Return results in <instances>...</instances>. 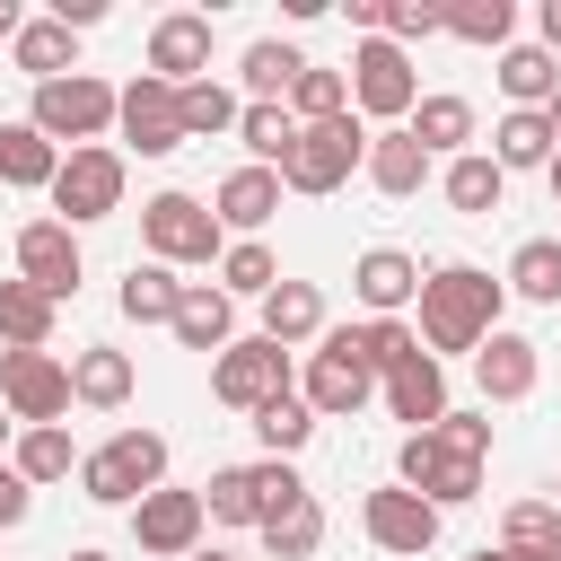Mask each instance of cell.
Instances as JSON below:
<instances>
[{
  "instance_id": "55",
  "label": "cell",
  "mask_w": 561,
  "mask_h": 561,
  "mask_svg": "<svg viewBox=\"0 0 561 561\" xmlns=\"http://www.w3.org/2000/svg\"><path fill=\"white\" fill-rule=\"evenodd\" d=\"M70 561H114V552H96V543H79V552H70Z\"/></svg>"
},
{
  "instance_id": "23",
  "label": "cell",
  "mask_w": 561,
  "mask_h": 561,
  "mask_svg": "<svg viewBox=\"0 0 561 561\" xmlns=\"http://www.w3.org/2000/svg\"><path fill=\"white\" fill-rule=\"evenodd\" d=\"M377 394H386V412H394V421L438 430V412H447V368H438L430 351H412L403 368H386V377H377Z\"/></svg>"
},
{
  "instance_id": "40",
  "label": "cell",
  "mask_w": 561,
  "mask_h": 561,
  "mask_svg": "<svg viewBox=\"0 0 561 561\" xmlns=\"http://www.w3.org/2000/svg\"><path fill=\"white\" fill-rule=\"evenodd\" d=\"M175 298H184V280H175L167 263H131V272H123V289H114V307H123L131 324H167V316H175Z\"/></svg>"
},
{
  "instance_id": "17",
  "label": "cell",
  "mask_w": 561,
  "mask_h": 561,
  "mask_svg": "<svg viewBox=\"0 0 561 561\" xmlns=\"http://www.w3.org/2000/svg\"><path fill=\"white\" fill-rule=\"evenodd\" d=\"M473 386H482V403H526V394L543 386V351L500 324V333L473 351Z\"/></svg>"
},
{
  "instance_id": "4",
  "label": "cell",
  "mask_w": 561,
  "mask_h": 561,
  "mask_svg": "<svg viewBox=\"0 0 561 561\" xmlns=\"http://www.w3.org/2000/svg\"><path fill=\"white\" fill-rule=\"evenodd\" d=\"M368 158V123L359 114H333V123H298L289 158H280V193H342Z\"/></svg>"
},
{
  "instance_id": "32",
  "label": "cell",
  "mask_w": 561,
  "mask_h": 561,
  "mask_svg": "<svg viewBox=\"0 0 561 561\" xmlns=\"http://www.w3.org/2000/svg\"><path fill=\"white\" fill-rule=\"evenodd\" d=\"M500 552H517V561H561V508H552V500H508V508H500Z\"/></svg>"
},
{
  "instance_id": "28",
  "label": "cell",
  "mask_w": 561,
  "mask_h": 561,
  "mask_svg": "<svg viewBox=\"0 0 561 561\" xmlns=\"http://www.w3.org/2000/svg\"><path fill=\"white\" fill-rule=\"evenodd\" d=\"M9 61H18L35 88H44V79H70V70H79V35H70L61 18H26L18 44H9Z\"/></svg>"
},
{
  "instance_id": "14",
  "label": "cell",
  "mask_w": 561,
  "mask_h": 561,
  "mask_svg": "<svg viewBox=\"0 0 561 561\" xmlns=\"http://www.w3.org/2000/svg\"><path fill=\"white\" fill-rule=\"evenodd\" d=\"M114 131H123V149L131 158H175L184 149V123H175V88L167 79H131V88H114Z\"/></svg>"
},
{
  "instance_id": "16",
  "label": "cell",
  "mask_w": 561,
  "mask_h": 561,
  "mask_svg": "<svg viewBox=\"0 0 561 561\" xmlns=\"http://www.w3.org/2000/svg\"><path fill=\"white\" fill-rule=\"evenodd\" d=\"M149 79H167V88L210 79V18H202V9H167V18L149 26Z\"/></svg>"
},
{
  "instance_id": "53",
  "label": "cell",
  "mask_w": 561,
  "mask_h": 561,
  "mask_svg": "<svg viewBox=\"0 0 561 561\" xmlns=\"http://www.w3.org/2000/svg\"><path fill=\"white\" fill-rule=\"evenodd\" d=\"M543 123H552V140H561V96H552V105H543Z\"/></svg>"
},
{
  "instance_id": "44",
  "label": "cell",
  "mask_w": 561,
  "mask_h": 561,
  "mask_svg": "<svg viewBox=\"0 0 561 561\" xmlns=\"http://www.w3.org/2000/svg\"><path fill=\"white\" fill-rule=\"evenodd\" d=\"M254 421V438H263V456H298L307 438H316V412L298 403V394H272L263 412H245Z\"/></svg>"
},
{
  "instance_id": "13",
  "label": "cell",
  "mask_w": 561,
  "mask_h": 561,
  "mask_svg": "<svg viewBox=\"0 0 561 561\" xmlns=\"http://www.w3.org/2000/svg\"><path fill=\"white\" fill-rule=\"evenodd\" d=\"M438 508L421 500V491H403V482H386V491H368L359 500V535L377 543V552H394V561H421L430 543H438Z\"/></svg>"
},
{
  "instance_id": "1",
  "label": "cell",
  "mask_w": 561,
  "mask_h": 561,
  "mask_svg": "<svg viewBox=\"0 0 561 561\" xmlns=\"http://www.w3.org/2000/svg\"><path fill=\"white\" fill-rule=\"evenodd\" d=\"M421 351L447 368V359H473L491 333H500V307H508V289H500V272H482V263H438V272H421Z\"/></svg>"
},
{
  "instance_id": "56",
  "label": "cell",
  "mask_w": 561,
  "mask_h": 561,
  "mask_svg": "<svg viewBox=\"0 0 561 561\" xmlns=\"http://www.w3.org/2000/svg\"><path fill=\"white\" fill-rule=\"evenodd\" d=\"M473 561H517V552H500V543H482V552H473Z\"/></svg>"
},
{
  "instance_id": "37",
  "label": "cell",
  "mask_w": 561,
  "mask_h": 561,
  "mask_svg": "<svg viewBox=\"0 0 561 561\" xmlns=\"http://www.w3.org/2000/svg\"><path fill=\"white\" fill-rule=\"evenodd\" d=\"M438 193H447L465 219H491V210H500V193H508V175H500L482 149H465V158H447V167H438Z\"/></svg>"
},
{
  "instance_id": "41",
  "label": "cell",
  "mask_w": 561,
  "mask_h": 561,
  "mask_svg": "<svg viewBox=\"0 0 561 561\" xmlns=\"http://www.w3.org/2000/svg\"><path fill=\"white\" fill-rule=\"evenodd\" d=\"M202 517L210 526H263V491H254V465H219L202 482Z\"/></svg>"
},
{
  "instance_id": "10",
  "label": "cell",
  "mask_w": 561,
  "mask_h": 561,
  "mask_svg": "<svg viewBox=\"0 0 561 561\" xmlns=\"http://www.w3.org/2000/svg\"><path fill=\"white\" fill-rule=\"evenodd\" d=\"M0 403L18 430H53L70 412V359L53 351H0Z\"/></svg>"
},
{
  "instance_id": "46",
  "label": "cell",
  "mask_w": 561,
  "mask_h": 561,
  "mask_svg": "<svg viewBox=\"0 0 561 561\" xmlns=\"http://www.w3.org/2000/svg\"><path fill=\"white\" fill-rule=\"evenodd\" d=\"M430 438H438L447 456H465V465H491V412H456V403H447Z\"/></svg>"
},
{
  "instance_id": "35",
  "label": "cell",
  "mask_w": 561,
  "mask_h": 561,
  "mask_svg": "<svg viewBox=\"0 0 561 561\" xmlns=\"http://www.w3.org/2000/svg\"><path fill=\"white\" fill-rule=\"evenodd\" d=\"M438 35L482 44V53H508V35H517V0H447V9H438Z\"/></svg>"
},
{
  "instance_id": "21",
  "label": "cell",
  "mask_w": 561,
  "mask_h": 561,
  "mask_svg": "<svg viewBox=\"0 0 561 561\" xmlns=\"http://www.w3.org/2000/svg\"><path fill=\"white\" fill-rule=\"evenodd\" d=\"M359 175H368L386 202H412V193L430 184V149H421L403 123H386V131H368V158H359Z\"/></svg>"
},
{
  "instance_id": "36",
  "label": "cell",
  "mask_w": 561,
  "mask_h": 561,
  "mask_svg": "<svg viewBox=\"0 0 561 561\" xmlns=\"http://www.w3.org/2000/svg\"><path fill=\"white\" fill-rule=\"evenodd\" d=\"M237 114H245V96H237L228 79H193V88H175V123H184V140H219V131H237Z\"/></svg>"
},
{
  "instance_id": "6",
  "label": "cell",
  "mask_w": 561,
  "mask_h": 561,
  "mask_svg": "<svg viewBox=\"0 0 561 561\" xmlns=\"http://www.w3.org/2000/svg\"><path fill=\"white\" fill-rule=\"evenodd\" d=\"M342 79H351V114H359V123H377V131H386V123H403V114L421 105V70H412V53H403V44H386V35H359Z\"/></svg>"
},
{
  "instance_id": "8",
  "label": "cell",
  "mask_w": 561,
  "mask_h": 561,
  "mask_svg": "<svg viewBox=\"0 0 561 561\" xmlns=\"http://www.w3.org/2000/svg\"><path fill=\"white\" fill-rule=\"evenodd\" d=\"M368 394H377V368L351 351V333H342V324H324V342L307 351L298 403H307L316 421H351V412H368Z\"/></svg>"
},
{
  "instance_id": "11",
  "label": "cell",
  "mask_w": 561,
  "mask_h": 561,
  "mask_svg": "<svg viewBox=\"0 0 561 561\" xmlns=\"http://www.w3.org/2000/svg\"><path fill=\"white\" fill-rule=\"evenodd\" d=\"M394 482H403V491H421L438 517H447V508H465V500H482V465L447 456L430 430H403V447H394Z\"/></svg>"
},
{
  "instance_id": "42",
  "label": "cell",
  "mask_w": 561,
  "mask_h": 561,
  "mask_svg": "<svg viewBox=\"0 0 561 561\" xmlns=\"http://www.w3.org/2000/svg\"><path fill=\"white\" fill-rule=\"evenodd\" d=\"M237 140H245V167H272V175H280L298 123H289V105H245V114H237Z\"/></svg>"
},
{
  "instance_id": "3",
  "label": "cell",
  "mask_w": 561,
  "mask_h": 561,
  "mask_svg": "<svg viewBox=\"0 0 561 561\" xmlns=\"http://www.w3.org/2000/svg\"><path fill=\"white\" fill-rule=\"evenodd\" d=\"M158 482H167V438L158 430H114L105 447H79V491L96 508H131Z\"/></svg>"
},
{
  "instance_id": "7",
  "label": "cell",
  "mask_w": 561,
  "mask_h": 561,
  "mask_svg": "<svg viewBox=\"0 0 561 561\" xmlns=\"http://www.w3.org/2000/svg\"><path fill=\"white\" fill-rule=\"evenodd\" d=\"M26 123H35L53 149H96V140L114 131V88H105L96 70L44 79V88H35V105H26Z\"/></svg>"
},
{
  "instance_id": "54",
  "label": "cell",
  "mask_w": 561,
  "mask_h": 561,
  "mask_svg": "<svg viewBox=\"0 0 561 561\" xmlns=\"http://www.w3.org/2000/svg\"><path fill=\"white\" fill-rule=\"evenodd\" d=\"M193 561H237V552H219V543H202V552H193Z\"/></svg>"
},
{
  "instance_id": "2",
  "label": "cell",
  "mask_w": 561,
  "mask_h": 561,
  "mask_svg": "<svg viewBox=\"0 0 561 561\" xmlns=\"http://www.w3.org/2000/svg\"><path fill=\"white\" fill-rule=\"evenodd\" d=\"M140 245H149V263H167V272H210L219 254H228V228L210 219V202L202 193H149L140 202Z\"/></svg>"
},
{
  "instance_id": "48",
  "label": "cell",
  "mask_w": 561,
  "mask_h": 561,
  "mask_svg": "<svg viewBox=\"0 0 561 561\" xmlns=\"http://www.w3.org/2000/svg\"><path fill=\"white\" fill-rule=\"evenodd\" d=\"M26 508H35V491L18 482V465H0V526H26Z\"/></svg>"
},
{
  "instance_id": "47",
  "label": "cell",
  "mask_w": 561,
  "mask_h": 561,
  "mask_svg": "<svg viewBox=\"0 0 561 561\" xmlns=\"http://www.w3.org/2000/svg\"><path fill=\"white\" fill-rule=\"evenodd\" d=\"M377 35H386V44H403V53H412V44H430V35H438V0H386V26H377Z\"/></svg>"
},
{
  "instance_id": "5",
  "label": "cell",
  "mask_w": 561,
  "mask_h": 561,
  "mask_svg": "<svg viewBox=\"0 0 561 561\" xmlns=\"http://www.w3.org/2000/svg\"><path fill=\"white\" fill-rule=\"evenodd\" d=\"M123 184H131V167H123V149H61V167H53V219L79 237V228H96V219H114L123 210Z\"/></svg>"
},
{
  "instance_id": "25",
  "label": "cell",
  "mask_w": 561,
  "mask_h": 561,
  "mask_svg": "<svg viewBox=\"0 0 561 561\" xmlns=\"http://www.w3.org/2000/svg\"><path fill=\"white\" fill-rule=\"evenodd\" d=\"M403 131L430 149V167H438V158H465V149H473V96H447V88H438V96H421V105L403 114Z\"/></svg>"
},
{
  "instance_id": "39",
  "label": "cell",
  "mask_w": 561,
  "mask_h": 561,
  "mask_svg": "<svg viewBox=\"0 0 561 561\" xmlns=\"http://www.w3.org/2000/svg\"><path fill=\"white\" fill-rule=\"evenodd\" d=\"M219 289H228V298H254V307H263V298L280 289V254H272L263 237H237V245L219 254Z\"/></svg>"
},
{
  "instance_id": "19",
  "label": "cell",
  "mask_w": 561,
  "mask_h": 561,
  "mask_svg": "<svg viewBox=\"0 0 561 561\" xmlns=\"http://www.w3.org/2000/svg\"><path fill=\"white\" fill-rule=\"evenodd\" d=\"M351 298H359L368 316H403V307L421 298V263H412L403 245H368V254L351 263Z\"/></svg>"
},
{
  "instance_id": "45",
  "label": "cell",
  "mask_w": 561,
  "mask_h": 561,
  "mask_svg": "<svg viewBox=\"0 0 561 561\" xmlns=\"http://www.w3.org/2000/svg\"><path fill=\"white\" fill-rule=\"evenodd\" d=\"M333 114H351V79L342 70H298V88H289V123H333Z\"/></svg>"
},
{
  "instance_id": "12",
  "label": "cell",
  "mask_w": 561,
  "mask_h": 561,
  "mask_svg": "<svg viewBox=\"0 0 561 561\" xmlns=\"http://www.w3.org/2000/svg\"><path fill=\"white\" fill-rule=\"evenodd\" d=\"M202 491H175V482H158V491H140L131 500V543L149 552V561H193L202 552Z\"/></svg>"
},
{
  "instance_id": "24",
  "label": "cell",
  "mask_w": 561,
  "mask_h": 561,
  "mask_svg": "<svg viewBox=\"0 0 561 561\" xmlns=\"http://www.w3.org/2000/svg\"><path fill=\"white\" fill-rule=\"evenodd\" d=\"M298 70H307V53H298V44H280V35H254V44L237 53V96H245V105H289Z\"/></svg>"
},
{
  "instance_id": "27",
  "label": "cell",
  "mask_w": 561,
  "mask_h": 561,
  "mask_svg": "<svg viewBox=\"0 0 561 561\" xmlns=\"http://www.w3.org/2000/svg\"><path fill=\"white\" fill-rule=\"evenodd\" d=\"M500 96H508V114H543L561 96V61L543 44H508L500 53Z\"/></svg>"
},
{
  "instance_id": "52",
  "label": "cell",
  "mask_w": 561,
  "mask_h": 561,
  "mask_svg": "<svg viewBox=\"0 0 561 561\" xmlns=\"http://www.w3.org/2000/svg\"><path fill=\"white\" fill-rule=\"evenodd\" d=\"M543 184H552V202H561V149H552V167H543Z\"/></svg>"
},
{
  "instance_id": "26",
  "label": "cell",
  "mask_w": 561,
  "mask_h": 561,
  "mask_svg": "<svg viewBox=\"0 0 561 561\" xmlns=\"http://www.w3.org/2000/svg\"><path fill=\"white\" fill-rule=\"evenodd\" d=\"M263 342H280V351H298V342H324V289L280 272V289L263 298Z\"/></svg>"
},
{
  "instance_id": "30",
  "label": "cell",
  "mask_w": 561,
  "mask_h": 561,
  "mask_svg": "<svg viewBox=\"0 0 561 561\" xmlns=\"http://www.w3.org/2000/svg\"><path fill=\"white\" fill-rule=\"evenodd\" d=\"M53 316H61V307H53L44 289H26L18 272L0 280V351H53Z\"/></svg>"
},
{
  "instance_id": "43",
  "label": "cell",
  "mask_w": 561,
  "mask_h": 561,
  "mask_svg": "<svg viewBox=\"0 0 561 561\" xmlns=\"http://www.w3.org/2000/svg\"><path fill=\"white\" fill-rule=\"evenodd\" d=\"M342 333H351V351H359L377 377H386V368H403V359L421 351V333H412L403 316H368V324H342Z\"/></svg>"
},
{
  "instance_id": "22",
  "label": "cell",
  "mask_w": 561,
  "mask_h": 561,
  "mask_svg": "<svg viewBox=\"0 0 561 561\" xmlns=\"http://www.w3.org/2000/svg\"><path fill=\"white\" fill-rule=\"evenodd\" d=\"M131 386H140L131 351H114V342L70 351V403H88V412H123V403H131Z\"/></svg>"
},
{
  "instance_id": "20",
  "label": "cell",
  "mask_w": 561,
  "mask_h": 561,
  "mask_svg": "<svg viewBox=\"0 0 561 561\" xmlns=\"http://www.w3.org/2000/svg\"><path fill=\"white\" fill-rule=\"evenodd\" d=\"M167 333L184 342V351H228L237 342V298L219 289V280H184V298H175V316H167Z\"/></svg>"
},
{
  "instance_id": "34",
  "label": "cell",
  "mask_w": 561,
  "mask_h": 561,
  "mask_svg": "<svg viewBox=\"0 0 561 561\" xmlns=\"http://www.w3.org/2000/svg\"><path fill=\"white\" fill-rule=\"evenodd\" d=\"M500 289H508V298H526V307H561V237H526V245L508 254Z\"/></svg>"
},
{
  "instance_id": "29",
  "label": "cell",
  "mask_w": 561,
  "mask_h": 561,
  "mask_svg": "<svg viewBox=\"0 0 561 561\" xmlns=\"http://www.w3.org/2000/svg\"><path fill=\"white\" fill-rule=\"evenodd\" d=\"M254 535H263V552H272V561H316V552H324V500H316V491H298V500H289V508H272Z\"/></svg>"
},
{
  "instance_id": "38",
  "label": "cell",
  "mask_w": 561,
  "mask_h": 561,
  "mask_svg": "<svg viewBox=\"0 0 561 561\" xmlns=\"http://www.w3.org/2000/svg\"><path fill=\"white\" fill-rule=\"evenodd\" d=\"M9 465H18V482H26V491H44V482H70V473H79V447H70V430L53 421V430H18Z\"/></svg>"
},
{
  "instance_id": "15",
  "label": "cell",
  "mask_w": 561,
  "mask_h": 561,
  "mask_svg": "<svg viewBox=\"0 0 561 561\" xmlns=\"http://www.w3.org/2000/svg\"><path fill=\"white\" fill-rule=\"evenodd\" d=\"M79 272H88V263H79V237H70L61 219H26V228H18V280H26V289H44V298L61 307V298H79Z\"/></svg>"
},
{
  "instance_id": "57",
  "label": "cell",
  "mask_w": 561,
  "mask_h": 561,
  "mask_svg": "<svg viewBox=\"0 0 561 561\" xmlns=\"http://www.w3.org/2000/svg\"><path fill=\"white\" fill-rule=\"evenodd\" d=\"M552 508H561V482H552Z\"/></svg>"
},
{
  "instance_id": "31",
  "label": "cell",
  "mask_w": 561,
  "mask_h": 561,
  "mask_svg": "<svg viewBox=\"0 0 561 561\" xmlns=\"http://www.w3.org/2000/svg\"><path fill=\"white\" fill-rule=\"evenodd\" d=\"M552 149H561V140H552V123H543V114H500L482 158H491L500 175H526V167H552Z\"/></svg>"
},
{
  "instance_id": "33",
  "label": "cell",
  "mask_w": 561,
  "mask_h": 561,
  "mask_svg": "<svg viewBox=\"0 0 561 561\" xmlns=\"http://www.w3.org/2000/svg\"><path fill=\"white\" fill-rule=\"evenodd\" d=\"M53 167H61V149L18 114V123H0V184H18V193H44L53 184Z\"/></svg>"
},
{
  "instance_id": "51",
  "label": "cell",
  "mask_w": 561,
  "mask_h": 561,
  "mask_svg": "<svg viewBox=\"0 0 561 561\" xmlns=\"http://www.w3.org/2000/svg\"><path fill=\"white\" fill-rule=\"evenodd\" d=\"M9 447H18V421H9V403H0V465H9Z\"/></svg>"
},
{
  "instance_id": "50",
  "label": "cell",
  "mask_w": 561,
  "mask_h": 561,
  "mask_svg": "<svg viewBox=\"0 0 561 561\" xmlns=\"http://www.w3.org/2000/svg\"><path fill=\"white\" fill-rule=\"evenodd\" d=\"M18 26H26V9H18V0H0V44H18Z\"/></svg>"
},
{
  "instance_id": "18",
  "label": "cell",
  "mask_w": 561,
  "mask_h": 561,
  "mask_svg": "<svg viewBox=\"0 0 561 561\" xmlns=\"http://www.w3.org/2000/svg\"><path fill=\"white\" fill-rule=\"evenodd\" d=\"M272 210H280V175H272V167H237V175H219V193H210V219L228 228V245H237V237H263Z\"/></svg>"
},
{
  "instance_id": "9",
  "label": "cell",
  "mask_w": 561,
  "mask_h": 561,
  "mask_svg": "<svg viewBox=\"0 0 561 561\" xmlns=\"http://www.w3.org/2000/svg\"><path fill=\"white\" fill-rule=\"evenodd\" d=\"M210 394H219L228 412H263L272 394H298L289 351H280V342H263V333H237V342L210 359Z\"/></svg>"
},
{
  "instance_id": "49",
  "label": "cell",
  "mask_w": 561,
  "mask_h": 561,
  "mask_svg": "<svg viewBox=\"0 0 561 561\" xmlns=\"http://www.w3.org/2000/svg\"><path fill=\"white\" fill-rule=\"evenodd\" d=\"M535 44L561 61V0H535Z\"/></svg>"
}]
</instances>
